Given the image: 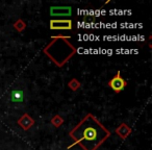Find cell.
<instances>
[{
  "label": "cell",
  "instance_id": "5b68a950",
  "mask_svg": "<svg viewBox=\"0 0 152 150\" xmlns=\"http://www.w3.org/2000/svg\"><path fill=\"white\" fill-rule=\"evenodd\" d=\"M10 96H11V101L14 103H22L24 101V93L22 90H13Z\"/></svg>",
  "mask_w": 152,
  "mask_h": 150
},
{
  "label": "cell",
  "instance_id": "6da1fadb",
  "mask_svg": "<svg viewBox=\"0 0 152 150\" xmlns=\"http://www.w3.org/2000/svg\"><path fill=\"white\" fill-rule=\"evenodd\" d=\"M107 135V131L92 116L86 117L71 132L72 138L86 150H95L105 140Z\"/></svg>",
  "mask_w": 152,
  "mask_h": 150
},
{
  "label": "cell",
  "instance_id": "3957f363",
  "mask_svg": "<svg viewBox=\"0 0 152 150\" xmlns=\"http://www.w3.org/2000/svg\"><path fill=\"white\" fill-rule=\"evenodd\" d=\"M50 28L53 30H68L72 28L71 20H51Z\"/></svg>",
  "mask_w": 152,
  "mask_h": 150
},
{
  "label": "cell",
  "instance_id": "7a4b0ae2",
  "mask_svg": "<svg viewBox=\"0 0 152 150\" xmlns=\"http://www.w3.org/2000/svg\"><path fill=\"white\" fill-rule=\"evenodd\" d=\"M50 15L52 17H70L72 15L71 7H51Z\"/></svg>",
  "mask_w": 152,
  "mask_h": 150
},
{
  "label": "cell",
  "instance_id": "277c9868",
  "mask_svg": "<svg viewBox=\"0 0 152 150\" xmlns=\"http://www.w3.org/2000/svg\"><path fill=\"white\" fill-rule=\"evenodd\" d=\"M125 86H126V83H125L124 79L121 78L120 72H118L117 76L114 77V78L110 81V87L112 88L115 92H117V93L123 91V89L125 88Z\"/></svg>",
  "mask_w": 152,
  "mask_h": 150
}]
</instances>
